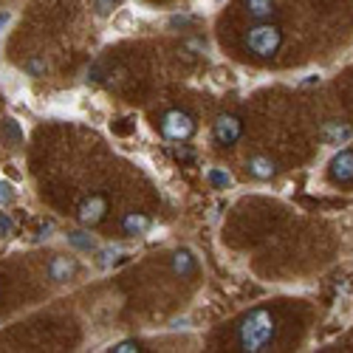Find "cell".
Segmentation results:
<instances>
[{
    "label": "cell",
    "instance_id": "6da1fadb",
    "mask_svg": "<svg viewBox=\"0 0 353 353\" xmlns=\"http://www.w3.org/2000/svg\"><path fill=\"white\" fill-rule=\"evenodd\" d=\"M277 336V325H274V316L266 308H254L243 322H241V331H238V342L243 350H266Z\"/></svg>",
    "mask_w": 353,
    "mask_h": 353
},
{
    "label": "cell",
    "instance_id": "7a4b0ae2",
    "mask_svg": "<svg viewBox=\"0 0 353 353\" xmlns=\"http://www.w3.org/2000/svg\"><path fill=\"white\" fill-rule=\"evenodd\" d=\"M243 46L249 54L260 57V60H269V57H274L283 46V32H280V26L274 23H254L246 28V37H243Z\"/></svg>",
    "mask_w": 353,
    "mask_h": 353
},
{
    "label": "cell",
    "instance_id": "3957f363",
    "mask_svg": "<svg viewBox=\"0 0 353 353\" xmlns=\"http://www.w3.org/2000/svg\"><path fill=\"white\" fill-rule=\"evenodd\" d=\"M161 136L170 139V141H187L192 133H195V122H192V116L184 113V110H167L161 116Z\"/></svg>",
    "mask_w": 353,
    "mask_h": 353
},
{
    "label": "cell",
    "instance_id": "277c9868",
    "mask_svg": "<svg viewBox=\"0 0 353 353\" xmlns=\"http://www.w3.org/2000/svg\"><path fill=\"white\" fill-rule=\"evenodd\" d=\"M77 218L82 226H97L108 218V198L102 192H94V195H88L82 203H79V210H77Z\"/></svg>",
    "mask_w": 353,
    "mask_h": 353
},
{
    "label": "cell",
    "instance_id": "5b68a950",
    "mask_svg": "<svg viewBox=\"0 0 353 353\" xmlns=\"http://www.w3.org/2000/svg\"><path fill=\"white\" fill-rule=\"evenodd\" d=\"M212 136H215V141H218V144L232 147V144H238V141H241V136H243V122L238 119V116L223 113V116H218L215 125H212Z\"/></svg>",
    "mask_w": 353,
    "mask_h": 353
},
{
    "label": "cell",
    "instance_id": "8992f818",
    "mask_svg": "<svg viewBox=\"0 0 353 353\" xmlns=\"http://www.w3.org/2000/svg\"><path fill=\"white\" fill-rule=\"evenodd\" d=\"M46 272H48V277H51L54 283H68V280H74V277H77L79 266H77V260H74V257H65V254H54V257L48 260Z\"/></svg>",
    "mask_w": 353,
    "mask_h": 353
},
{
    "label": "cell",
    "instance_id": "52a82bcc",
    "mask_svg": "<svg viewBox=\"0 0 353 353\" xmlns=\"http://www.w3.org/2000/svg\"><path fill=\"white\" fill-rule=\"evenodd\" d=\"M331 179L339 184L353 181V153L350 150H342L339 156L331 159Z\"/></svg>",
    "mask_w": 353,
    "mask_h": 353
},
{
    "label": "cell",
    "instance_id": "ba28073f",
    "mask_svg": "<svg viewBox=\"0 0 353 353\" xmlns=\"http://www.w3.org/2000/svg\"><path fill=\"white\" fill-rule=\"evenodd\" d=\"M246 167H249V172L254 175L257 181H269V179H274V172H277V164L269 156H252Z\"/></svg>",
    "mask_w": 353,
    "mask_h": 353
},
{
    "label": "cell",
    "instance_id": "9c48e42d",
    "mask_svg": "<svg viewBox=\"0 0 353 353\" xmlns=\"http://www.w3.org/2000/svg\"><path fill=\"white\" fill-rule=\"evenodd\" d=\"M243 6H246V14L252 20H257V23H266V20H272L277 14L274 0H246Z\"/></svg>",
    "mask_w": 353,
    "mask_h": 353
},
{
    "label": "cell",
    "instance_id": "30bf717a",
    "mask_svg": "<svg viewBox=\"0 0 353 353\" xmlns=\"http://www.w3.org/2000/svg\"><path fill=\"white\" fill-rule=\"evenodd\" d=\"M353 136V128L345 125V122H325L322 125V141H328V144H342Z\"/></svg>",
    "mask_w": 353,
    "mask_h": 353
},
{
    "label": "cell",
    "instance_id": "8fae6325",
    "mask_svg": "<svg viewBox=\"0 0 353 353\" xmlns=\"http://www.w3.org/2000/svg\"><path fill=\"white\" fill-rule=\"evenodd\" d=\"M65 241H68L74 249H79V252H97L94 234H91V232H85V229H74V232H68V234H65Z\"/></svg>",
    "mask_w": 353,
    "mask_h": 353
},
{
    "label": "cell",
    "instance_id": "7c38bea8",
    "mask_svg": "<svg viewBox=\"0 0 353 353\" xmlns=\"http://www.w3.org/2000/svg\"><path fill=\"white\" fill-rule=\"evenodd\" d=\"M172 272L181 274V277L192 274V272H195V257H192V252H187V249L175 252V254H172Z\"/></svg>",
    "mask_w": 353,
    "mask_h": 353
},
{
    "label": "cell",
    "instance_id": "4fadbf2b",
    "mask_svg": "<svg viewBox=\"0 0 353 353\" xmlns=\"http://www.w3.org/2000/svg\"><path fill=\"white\" fill-rule=\"evenodd\" d=\"M122 229H125V234H144L150 229V218H144L141 212H128L122 221Z\"/></svg>",
    "mask_w": 353,
    "mask_h": 353
},
{
    "label": "cell",
    "instance_id": "5bb4252c",
    "mask_svg": "<svg viewBox=\"0 0 353 353\" xmlns=\"http://www.w3.org/2000/svg\"><path fill=\"white\" fill-rule=\"evenodd\" d=\"M0 133L6 136V141H9L12 147L23 144V130H20V125H17L14 119H3V128H0Z\"/></svg>",
    "mask_w": 353,
    "mask_h": 353
},
{
    "label": "cell",
    "instance_id": "9a60e30c",
    "mask_svg": "<svg viewBox=\"0 0 353 353\" xmlns=\"http://www.w3.org/2000/svg\"><path fill=\"white\" fill-rule=\"evenodd\" d=\"M207 179H210V184H212L215 190H226V187H232V175H229L226 170H210V172H207Z\"/></svg>",
    "mask_w": 353,
    "mask_h": 353
},
{
    "label": "cell",
    "instance_id": "2e32d148",
    "mask_svg": "<svg viewBox=\"0 0 353 353\" xmlns=\"http://www.w3.org/2000/svg\"><path fill=\"white\" fill-rule=\"evenodd\" d=\"M23 68H26V74H32V77H43L48 71V63L43 60V57H32V60L23 63Z\"/></svg>",
    "mask_w": 353,
    "mask_h": 353
},
{
    "label": "cell",
    "instance_id": "e0dca14e",
    "mask_svg": "<svg viewBox=\"0 0 353 353\" xmlns=\"http://www.w3.org/2000/svg\"><path fill=\"white\" fill-rule=\"evenodd\" d=\"M116 6H119V0H91V9H94L97 17H108V14H113Z\"/></svg>",
    "mask_w": 353,
    "mask_h": 353
},
{
    "label": "cell",
    "instance_id": "ac0fdd59",
    "mask_svg": "<svg viewBox=\"0 0 353 353\" xmlns=\"http://www.w3.org/2000/svg\"><path fill=\"white\" fill-rule=\"evenodd\" d=\"M203 51H207V40H201V37H187L184 40V54L187 57H198Z\"/></svg>",
    "mask_w": 353,
    "mask_h": 353
},
{
    "label": "cell",
    "instance_id": "d6986e66",
    "mask_svg": "<svg viewBox=\"0 0 353 353\" xmlns=\"http://www.w3.org/2000/svg\"><path fill=\"white\" fill-rule=\"evenodd\" d=\"M116 254H119V246H105L97 252V263L99 266H110V263L116 260Z\"/></svg>",
    "mask_w": 353,
    "mask_h": 353
},
{
    "label": "cell",
    "instance_id": "ffe728a7",
    "mask_svg": "<svg viewBox=\"0 0 353 353\" xmlns=\"http://www.w3.org/2000/svg\"><path fill=\"white\" fill-rule=\"evenodd\" d=\"M17 198V192H14V187L9 184V181H0V207H9V203Z\"/></svg>",
    "mask_w": 353,
    "mask_h": 353
},
{
    "label": "cell",
    "instance_id": "44dd1931",
    "mask_svg": "<svg viewBox=\"0 0 353 353\" xmlns=\"http://www.w3.org/2000/svg\"><path fill=\"white\" fill-rule=\"evenodd\" d=\"M12 232H14V223H12V218H9L6 212H0V238H9Z\"/></svg>",
    "mask_w": 353,
    "mask_h": 353
},
{
    "label": "cell",
    "instance_id": "7402d4cb",
    "mask_svg": "<svg viewBox=\"0 0 353 353\" xmlns=\"http://www.w3.org/2000/svg\"><path fill=\"white\" fill-rule=\"evenodd\" d=\"M192 20H195L192 14H184V17H172V26H175V28H179V26H190Z\"/></svg>",
    "mask_w": 353,
    "mask_h": 353
},
{
    "label": "cell",
    "instance_id": "603a6c76",
    "mask_svg": "<svg viewBox=\"0 0 353 353\" xmlns=\"http://www.w3.org/2000/svg\"><path fill=\"white\" fill-rule=\"evenodd\" d=\"M113 350H119V353H125V350H139V345H133V342H122V345H116Z\"/></svg>",
    "mask_w": 353,
    "mask_h": 353
},
{
    "label": "cell",
    "instance_id": "cb8c5ba5",
    "mask_svg": "<svg viewBox=\"0 0 353 353\" xmlns=\"http://www.w3.org/2000/svg\"><path fill=\"white\" fill-rule=\"evenodd\" d=\"M9 20H12V14H9V12H0V32H3V28L9 26Z\"/></svg>",
    "mask_w": 353,
    "mask_h": 353
}]
</instances>
